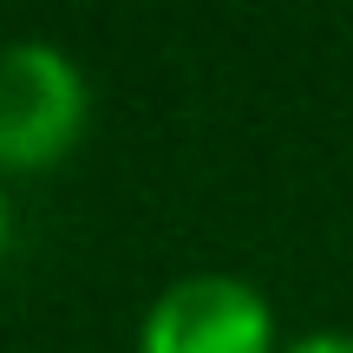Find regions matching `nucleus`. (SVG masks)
Returning <instances> with one entry per match:
<instances>
[{
  "label": "nucleus",
  "instance_id": "obj_4",
  "mask_svg": "<svg viewBox=\"0 0 353 353\" xmlns=\"http://www.w3.org/2000/svg\"><path fill=\"white\" fill-rule=\"evenodd\" d=\"M7 242H13V203H7V176H0V262H7Z\"/></svg>",
  "mask_w": 353,
  "mask_h": 353
},
{
  "label": "nucleus",
  "instance_id": "obj_1",
  "mask_svg": "<svg viewBox=\"0 0 353 353\" xmlns=\"http://www.w3.org/2000/svg\"><path fill=\"white\" fill-rule=\"evenodd\" d=\"M92 125V85L52 39L0 46V176L59 170Z\"/></svg>",
  "mask_w": 353,
  "mask_h": 353
},
{
  "label": "nucleus",
  "instance_id": "obj_3",
  "mask_svg": "<svg viewBox=\"0 0 353 353\" xmlns=\"http://www.w3.org/2000/svg\"><path fill=\"white\" fill-rule=\"evenodd\" d=\"M281 353H353V334H301V341H288Z\"/></svg>",
  "mask_w": 353,
  "mask_h": 353
},
{
  "label": "nucleus",
  "instance_id": "obj_2",
  "mask_svg": "<svg viewBox=\"0 0 353 353\" xmlns=\"http://www.w3.org/2000/svg\"><path fill=\"white\" fill-rule=\"evenodd\" d=\"M138 353H281L275 307L242 275H183L144 307Z\"/></svg>",
  "mask_w": 353,
  "mask_h": 353
}]
</instances>
